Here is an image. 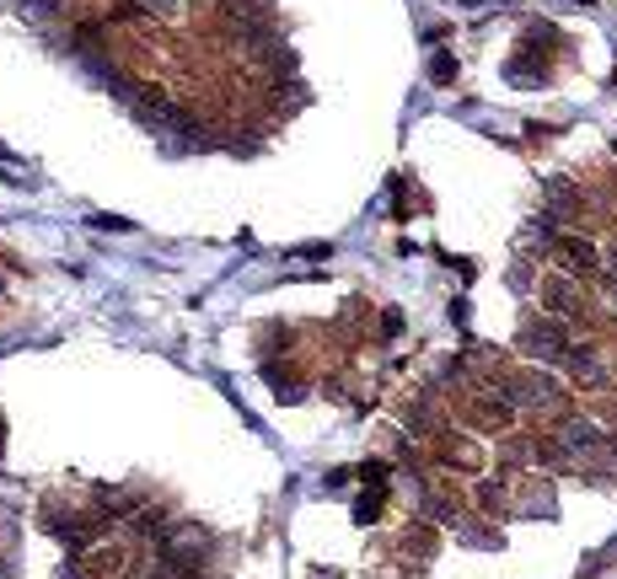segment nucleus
I'll list each match as a JSON object with an SVG mask.
<instances>
[{
  "label": "nucleus",
  "mask_w": 617,
  "mask_h": 579,
  "mask_svg": "<svg viewBox=\"0 0 617 579\" xmlns=\"http://www.w3.org/2000/svg\"><path fill=\"white\" fill-rule=\"evenodd\" d=\"M499 397L510 408H532V414H564V386L542 371H510L499 381Z\"/></svg>",
  "instance_id": "1"
},
{
  "label": "nucleus",
  "mask_w": 617,
  "mask_h": 579,
  "mask_svg": "<svg viewBox=\"0 0 617 579\" xmlns=\"http://www.w3.org/2000/svg\"><path fill=\"white\" fill-rule=\"evenodd\" d=\"M521 343L532 349V360H564L575 343H570V328L564 323H548V317H537V323H527V332H521Z\"/></svg>",
  "instance_id": "2"
},
{
  "label": "nucleus",
  "mask_w": 617,
  "mask_h": 579,
  "mask_svg": "<svg viewBox=\"0 0 617 579\" xmlns=\"http://www.w3.org/2000/svg\"><path fill=\"white\" fill-rule=\"evenodd\" d=\"M553 258L564 263V274H570V280H596V274H602L596 248H591V242H580V237H559V242H553Z\"/></svg>",
  "instance_id": "3"
},
{
  "label": "nucleus",
  "mask_w": 617,
  "mask_h": 579,
  "mask_svg": "<svg viewBox=\"0 0 617 579\" xmlns=\"http://www.w3.org/2000/svg\"><path fill=\"white\" fill-rule=\"evenodd\" d=\"M542 301H548V312H559V323H585V295L570 280H548Z\"/></svg>",
  "instance_id": "4"
},
{
  "label": "nucleus",
  "mask_w": 617,
  "mask_h": 579,
  "mask_svg": "<svg viewBox=\"0 0 617 579\" xmlns=\"http://www.w3.org/2000/svg\"><path fill=\"white\" fill-rule=\"evenodd\" d=\"M467 408H473V424H478V429H505V424L516 418V408H510L499 392H478Z\"/></svg>",
  "instance_id": "5"
},
{
  "label": "nucleus",
  "mask_w": 617,
  "mask_h": 579,
  "mask_svg": "<svg viewBox=\"0 0 617 579\" xmlns=\"http://www.w3.org/2000/svg\"><path fill=\"white\" fill-rule=\"evenodd\" d=\"M441 440H446V446H441V456H446V461H456V467H478V461H484V451H478L473 440H462V435H441Z\"/></svg>",
  "instance_id": "6"
},
{
  "label": "nucleus",
  "mask_w": 617,
  "mask_h": 579,
  "mask_svg": "<svg viewBox=\"0 0 617 579\" xmlns=\"http://www.w3.org/2000/svg\"><path fill=\"white\" fill-rule=\"evenodd\" d=\"M430 81H435V86H452L456 81V59H452V54H435V65H430Z\"/></svg>",
  "instance_id": "7"
}]
</instances>
